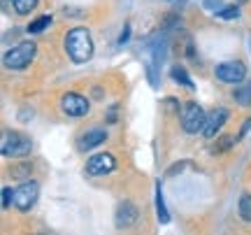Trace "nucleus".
I'll return each instance as SVG.
<instances>
[{"mask_svg":"<svg viewBox=\"0 0 251 235\" xmlns=\"http://www.w3.org/2000/svg\"><path fill=\"white\" fill-rule=\"evenodd\" d=\"M156 214H158V219H161L163 224L170 221V214H168V209H165V200H163L161 182H156Z\"/></svg>","mask_w":251,"mask_h":235,"instance_id":"obj_14","label":"nucleus"},{"mask_svg":"<svg viewBox=\"0 0 251 235\" xmlns=\"http://www.w3.org/2000/svg\"><path fill=\"white\" fill-rule=\"evenodd\" d=\"M240 17V9L237 7H226L221 12H216V19H237Z\"/></svg>","mask_w":251,"mask_h":235,"instance_id":"obj_21","label":"nucleus"},{"mask_svg":"<svg viewBox=\"0 0 251 235\" xmlns=\"http://www.w3.org/2000/svg\"><path fill=\"white\" fill-rule=\"evenodd\" d=\"M228 109L226 107H216L212 109L209 114H207L205 119V126H202V137H207V140H212V137H216L219 133H221V128H224V124L228 121Z\"/></svg>","mask_w":251,"mask_h":235,"instance_id":"obj_9","label":"nucleus"},{"mask_svg":"<svg viewBox=\"0 0 251 235\" xmlns=\"http://www.w3.org/2000/svg\"><path fill=\"white\" fill-rule=\"evenodd\" d=\"M40 198V184L37 182H24L19 189H14V209L17 212H30Z\"/></svg>","mask_w":251,"mask_h":235,"instance_id":"obj_5","label":"nucleus"},{"mask_svg":"<svg viewBox=\"0 0 251 235\" xmlns=\"http://www.w3.org/2000/svg\"><path fill=\"white\" fill-rule=\"evenodd\" d=\"M170 75H172V79L177 81V84H184V86H188V89H193V81L188 79V73L181 68V65H175Z\"/></svg>","mask_w":251,"mask_h":235,"instance_id":"obj_18","label":"nucleus"},{"mask_svg":"<svg viewBox=\"0 0 251 235\" xmlns=\"http://www.w3.org/2000/svg\"><path fill=\"white\" fill-rule=\"evenodd\" d=\"M233 100L240 105V107H251V81H247L242 86H235Z\"/></svg>","mask_w":251,"mask_h":235,"instance_id":"obj_12","label":"nucleus"},{"mask_svg":"<svg viewBox=\"0 0 251 235\" xmlns=\"http://www.w3.org/2000/svg\"><path fill=\"white\" fill-rule=\"evenodd\" d=\"M51 21H54L51 14H42V17H37L35 21H30V24H28V33H33V35H35V33H42L45 28L51 26Z\"/></svg>","mask_w":251,"mask_h":235,"instance_id":"obj_16","label":"nucleus"},{"mask_svg":"<svg viewBox=\"0 0 251 235\" xmlns=\"http://www.w3.org/2000/svg\"><path fill=\"white\" fill-rule=\"evenodd\" d=\"M240 217L251 224V196H242L240 198Z\"/></svg>","mask_w":251,"mask_h":235,"instance_id":"obj_19","label":"nucleus"},{"mask_svg":"<svg viewBox=\"0 0 251 235\" xmlns=\"http://www.w3.org/2000/svg\"><path fill=\"white\" fill-rule=\"evenodd\" d=\"M35 54H37L35 42H33V40H24V42H19L17 47H12V49L5 52L2 63H5V68H9V70H24V68L30 65V61L35 58Z\"/></svg>","mask_w":251,"mask_h":235,"instance_id":"obj_3","label":"nucleus"},{"mask_svg":"<svg viewBox=\"0 0 251 235\" xmlns=\"http://www.w3.org/2000/svg\"><path fill=\"white\" fill-rule=\"evenodd\" d=\"M14 205V191L9 186H2V209H12Z\"/></svg>","mask_w":251,"mask_h":235,"instance_id":"obj_20","label":"nucleus"},{"mask_svg":"<svg viewBox=\"0 0 251 235\" xmlns=\"http://www.w3.org/2000/svg\"><path fill=\"white\" fill-rule=\"evenodd\" d=\"M65 54L70 58L72 63H89L93 58V37H91L89 28L84 26H77V28H70L65 33Z\"/></svg>","mask_w":251,"mask_h":235,"instance_id":"obj_1","label":"nucleus"},{"mask_svg":"<svg viewBox=\"0 0 251 235\" xmlns=\"http://www.w3.org/2000/svg\"><path fill=\"white\" fill-rule=\"evenodd\" d=\"M240 137H233V135H219L216 137L214 147H212V152L214 154H224V152H228L230 147H235V142H237Z\"/></svg>","mask_w":251,"mask_h":235,"instance_id":"obj_15","label":"nucleus"},{"mask_svg":"<svg viewBox=\"0 0 251 235\" xmlns=\"http://www.w3.org/2000/svg\"><path fill=\"white\" fill-rule=\"evenodd\" d=\"M12 180H19V182H28L30 180V175H33V165L30 163H17V165H12Z\"/></svg>","mask_w":251,"mask_h":235,"instance_id":"obj_13","label":"nucleus"},{"mask_svg":"<svg viewBox=\"0 0 251 235\" xmlns=\"http://www.w3.org/2000/svg\"><path fill=\"white\" fill-rule=\"evenodd\" d=\"M37 2H40V0H14V2H12V7H14L17 14L26 17V14H30V12L37 7Z\"/></svg>","mask_w":251,"mask_h":235,"instance_id":"obj_17","label":"nucleus"},{"mask_svg":"<svg viewBox=\"0 0 251 235\" xmlns=\"http://www.w3.org/2000/svg\"><path fill=\"white\" fill-rule=\"evenodd\" d=\"M0 152L7 158H24L33 152V142L26 133H19V131H5L2 140H0Z\"/></svg>","mask_w":251,"mask_h":235,"instance_id":"obj_2","label":"nucleus"},{"mask_svg":"<svg viewBox=\"0 0 251 235\" xmlns=\"http://www.w3.org/2000/svg\"><path fill=\"white\" fill-rule=\"evenodd\" d=\"M214 75L224 84H242L247 79V65L242 61H226V63L216 65Z\"/></svg>","mask_w":251,"mask_h":235,"instance_id":"obj_6","label":"nucleus"},{"mask_svg":"<svg viewBox=\"0 0 251 235\" xmlns=\"http://www.w3.org/2000/svg\"><path fill=\"white\" fill-rule=\"evenodd\" d=\"M109 121H117V107H112V109H109Z\"/></svg>","mask_w":251,"mask_h":235,"instance_id":"obj_24","label":"nucleus"},{"mask_svg":"<svg viewBox=\"0 0 251 235\" xmlns=\"http://www.w3.org/2000/svg\"><path fill=\"white\" fill-rule=\"evenodd\" d=\"M61 109L68 117H86L89 114V100L77 91H68V93L61 96Z\"/></svg>","mask_w":251,"mask_h":235,"instance_id":"obj_7","label":"nucleus"},{"mask_svg":"<svg viewBox=\"0 0 251 235\" xmlns=\"http://www.w3.org/2000/svg\"><path fill=\"white\" fill-rule=\"evenodd\" d=\"M105 140H107V131L105 128H91V131H86L79 137V149L81 152H91V149H96L98 145H102Z\"/></svg>","mask_w":251,"mask_h":235,"instance_id":"obj_11","label":"nucleus"},{"mask_svg":"<svg viewBox=\"0 0 251 235\" xmlns=\"http://www.w3.org/2000/svg\"><path fill=\"white\" fill-rule=\"evenodd\" d=\"M5 2H14V0H5Z\"/></svg>","mask_w":251,"mask_h":235,"instance_id":"obj_25","label":"nucleus"},{"mask_svg":"<svg viewBox=\"0 0 251 235\" xmlns=\"http://www.w3.org/2000/svg\"><path fill=\"white\" fill-rule=\"evenodd\" d=\"M128 37H130V24H126L124 26L121 35H119V45H126V42H128Z\"/></svg>","mask_w":251,"mask_h":235,"instance_id":"obj_22","label":"nucleus"},{"mask_svg":"<svg viewBox=\"0 0 251 235\" xmlns=\"http://www.w3.org/2000/svg\"><path fill=\"white\" fill-rule=\"evenodd\" d=\"M86 175L91 177H102V175H109V172L117 170V158L107 152H102V154H96L91 156L89 161H86Z\"/></svg>","mask_w":251,"mask_h":235,"instance_id":"obj_8","label":"nucleus"},{"mask_svg":"<svg viewBox=\"0 0 251 235\" xmlns=\"http://www.w3.org/2000/svg\"><path fill=\"white\" fill-rule=\"evenodd\" d=\"M205 109L200 107L198 103L193 100H188L184 109H181V128H184V133L188 135H196V133H202V126H205Z\"/></svg>","mask_w":251,"mask_h":235,"instance_id":"obj_4","label":"nucleus"},{"mask_svg":"<svg viewBox=\"0 0 251 235\" xmlns=\"http://www.w3.org/2000/svg\"><path fill=\"white\" fill-rule=\"evenodd\" d=\"M137 219H140V209H137V205L130 203V200H124V203L117 208L114 224H117V228H133L135 224H137Z\"/></svg>","mask_w":251,"mask_h":235,"instance_id":"obj_10","label":"nucleus"},{"mask_svg":"<svg viewBox=\"0 0 251 235\" xmlns=\"http://www.w3.org/2000/svg\"><path fill=\"white\" fill-rule=\"evenodd\" d=\"M249 131H251V119H247V121L242 124V128H240V140L249 135Z\"/></svg>","mask_w":251,"mask_h":235,"instance_id":"obj_23","label":"nucleus"}]
</instances>
